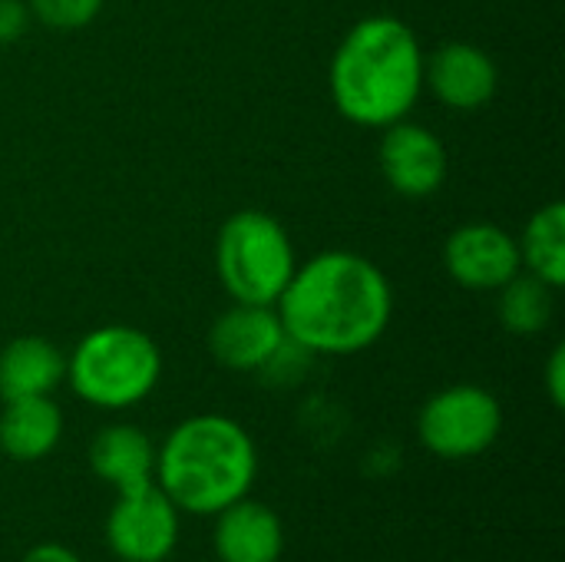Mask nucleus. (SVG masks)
<instances>
[{"label": "nucleus", "mask_w": 565, "mask_h": 562, "mask_svg": "<svg viewBox=\"0 0 565 562\" xmlns=\"http://www.w3.org/2000/svg\"><path fill=\"white\" fill-rule=\"evenodd\" d=\"M275 311L285 338L305 354L348 358L384 338L394 318V288L371 258L331 248L295 268Z\"/></svg>", "instance_id": "1"}, {"label": "nucleus", "mask_w": 565, "mask_h": 562, "mask_svg": "<svg viewBox=\"0 0 565 562\" xmlns=\"http://www.w3.org/2000/svg\"><path fill=\"white\" fill-rule=\"evenodd\" d=\"M424 46L411 23L391 13L358 20L328 66L334 109L364 129L407 119L424 93Z\"/></svg>", "instance_id": "2"}, {"label": "nucleus", "mask_w": 565, "mask_h": 562, "mask_svg": "<svg viewBox=\"0 0 565 562\" xmlns=\"http://www.w3.org/2000/svg\"><path fill=\"white\" fill-rule=\"evenodd\" d=\"M255 480L258 447L235 417L192 414L156 447V484L179 513L215 517L248 497Z\"/></svg>", "instance_id": "3"}, {"label": "nucleus", "mask_w": 565, "mask_h": 562, "mask_svg": "<svg viewBox=\"0 0 565 562\" xmlns=\"http://www.w3.org/2000/svg\"><path fill=\"white\" fill-rule=\"evenodd\" d=\"M162 378L159 344L136 325H99L66 354V384L99 411L142 404Z\"/></svg>", "instance_id": "4"}, {"label": "nucleus", "mask_w": 565, "mask_h": 562, "mask_svg": "<svg viewBox=\"0 0 565 562\" xmlns=\"http://www.w3.org/2000/svg\"><path fill=\"white\" fill-rule=\"evenodd\" d=\"M298 268V255L285 225L262 212L242 209L228 215L215 238V275L238 305H271Z\"/></svg>", "instance_id": "5"}, {"label": "nucleus", "mask_w": 565, "mask_h": 562, "mask_svg": "<svg viewBox=\"0 0 565 562\" xmlns=\"http://www.w3.org/2000/svg\"><path fill=\"white\" fill-rule=\"evenodd\" d=\"M500 431L503 407L480 384H450L430 394L417 414V441L440 460H473L497 444Z\"/></svg>", "instance_id": "6"}, {"label": "nucleus", "mask_w": 565, "mask_h": 562, "mask_svg": "<svg viewBox=\"0 0 565 562\" xmlns=\"http://www.w3.org/2000/svg\"><path fill=\"white\" fill-rule=\"evenodd\" d=\"M179 507L159 490V484H146L136 490L116 494V503L106 517V547L119 562H166L182 533Z\"/></svg>", "instance_id": "7"}, {"label": "nucleus", "mask_w": 565, "mask_h": 562, "mask_svg": "<svg viewBox=\"0 0 565 562\" xmlns=\"http://www.w3.org/2000/svg\"><path fill=\"white\" fill-rule=\"evenodd\" d=\"M377 166L384 182L404 199H427L440 192L447 179V146L434 129L414 119H397L384 126L377 146Z\"/></svg>", "instance_id": "8"}, {"label": "nucleus", "mask_w": 565, "mask_h": 562, "mask_svg": "<svg viewBox=\"0 0 565 562\" xmlns=\"http://www.w3.org/2000/svg\"><path fill=\"white\" fill-rule=\"evenodd\" d=\"M444 268L467 291H500L523 272L516 238L493 222H467L444 242Z\"/></svg>", "instance_id": "9"}, {"label": "nucleus", "mask_w": 565, "mask_h": 562, "mask_svg": "<svg viewBox=\"0 0 565 562\" xmlns=\"http://www.w3.org/2000/svg\"><path fill=\"white\" fill-rule=\"evenodd\" d=\"M285 344H288V338H285L281 318L271 305L232 301V308L222 311L209 328L212 358L235 374L268 371V364L285 351Z\"/></svg>", "instance_id": "10"}, {"label": "nucleus", "mask_w": 565, "mask_h": 562, "mask_svg": "<svg viewBox=\"0 0 565 562\" xmlns=\"http://www.w3.org/2000/svg\"><path fill=\"white\" fill-rule=\"evenodd\" d=\"M424 86L454 113L483 109L500 89V70L493 56L467 40H450L424 56Z\"/></svg>", "instance_id": "11"}, {"label": "nucleus", "mask_w": 565, "mask_h": 562, "mask_svg": "<svg viewBox=\"0 0 565 562\" xmlns=\"http://www.w3.org/2000/svg\"><path fill=\"white\" fill-rule=\"evenodd\" d=\"M212 547L218 562H281L285 556L281 517L271 507L242 497L238 503L215 513Z\"/></svg>", "instance_id": "12"}, {"label": "nucleus", "mask_w": 565, "mask_h": 562, "mask_svg": "<svg viewBox=\"0 0 565 562\" xmlns=\"http://www.w3.org/2000/svg\"><path fill=\"white\" fill-rule=\"evenodd\" d=\"M89 470L116 494L156 480V444L136 424H106L89 441Z\"/></svg>", "instance_id": "13"}, {"label": "nucleus", "mask_w": 565, "mask_h": 562, "mask_svg": "<svg viewBox=\"0 0 565 562\" xmlns=\"http://www.w3.org/2000/svg\"><path fill=\"white\" fill-rule=\"evenodd\" d=\"M66 381V354L40 335H20L0 348V401L53 397Z\"/></svg>", "instance_id": "14"}, {"label": "nucleus", "mask_w": 565, "mask_h": 562, "mask_svg": "<svg viewBox=\"0 0 565 562\" xmlns=\"http://www.w3.org/2000/svg\"><path fill=\"white\" fill-rule=\"evenodd\" d=\"M63 441V411L53 397L3 401L0 411V454L17 464H36Z\"/></svg>", "instance_id": "15"}, {"label": "nucleus", "mask_w": 565, "mask_h": 562, "mask_svg": "<svg viewBox=\"0 0 565 562\" xmlns=\"http://www.w3.org/2000/svg\"><path fill=\"white\" fill-rule=\"evenodd\" d=\"M520 262L523 272L536 275L540 282L553 285L556 291L565 285V205L546 202L530 215L520 238Z\"/></svg>", "instance_id": "16"}, {"label": "nucleus", "mask_w": 565, "mask_h": 562, "mask_svg": "<svg viewBox=\"0 0 565 562\" xmlns=\"http://www.w3.org/2000/svg\"><path fill=\"white\" fill-rule=\"evenodd\" d=\"M553 308H556V288L530 272L513 275L497 291V318L510 335L520 338L546 331V325L553 321Z\"/></svg>", "instance_id": "17"}, {"label": "nucleus", "mask_w": 565, "mask_h": 562, "mask_svg": "<svg viewBox=\"0 0 565 562\" xmlns=\"http://www.w3.org/2000/svg\"><path fill=\"white\" fill-rule=\"evenodd\" d=\"M106 0H26L30 17L53 33H76L89 26Z\"/></svg>", "instance_id": "18"}, {"label": "nucleus", "mask_w": 565, "mask_h": 562, "mask_svg": "<svg viewBox=\"0 0 565 562\" xmlns=\"http://www.w3.org/2000/svg\"><path fill=\"white\" fill-rule=\"evenodd\" d=\"M26 0H0V43H17L30 26Z\"/></svg>", "instance_id": "19"}, {"label": "nucleus", "mask_w": 565, "mask_h": 562, "mask_svg": "<svg viewBox=\"0 0 565 562\" xmlns=\"http://www.w3.org/2000/svg\"><path fill=\"white\" fill-rule=\"evenodd\" d=\"M546 394L553 401V407L565 404V348L556 344L550 361H546Z\"/></svg>", "instance_id": "20"}, {"label": "nucleus", "mask_w": 565, "mask_h": 562, "mask_svg": "<svg viewBox=\"0 0 565 562\" xmlns=\"http://www.w3.org/2000/svg\"><path fill=\"white\" fill-rule=\"evenodd\" d=\"M20 562H83V560H79L70 547H63V543H40V547L26 550Z\"/></svg>", "instance_id": "21"}]
</instances>
